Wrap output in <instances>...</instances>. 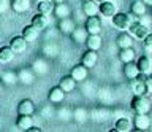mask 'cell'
<instances>
[{
	"mask_svg": "<svg viewBox=\"0 0 152 132\" xmlns=\"http://www.w3.org/2000/svg\"><path fill=\"white\" fill-rule=\"evenodd\" d=\"M133 16H135L133 13L132 15H128V13H116L113 16V24H114V27H117L121 30H127V29H130L132 22H135L133 21Z\"/></svg>",
	"mask_w": 152,
	"mask_h": 132,
	"instance_id": "obj_1",
	"label": "cell"
},
{
	"mask_svg": "<svg viewBox=\"0 0 152 132\" xmlns=\"http://www.w3.org/2000/svg\"><path fill=\"white\" fill-rule=\"evenodd\" d=\"M132 110L135 113H149L151 100L146 96H135L132 100Z\"/></svg>",
	"mask_w": 152,
	"mask_h": 132,
	"instance_id": "obj_2",
	"label": "cell"
},
{
	"mask_svg": "<svg viewBox=\"0 0 152 132\" xmlns=\"http://www.w3.org/2000/svg\"><path fill=\"white\" fill-rule=\"evenodd\" d=\"M128 30H130L132 35H135L136 38H140V40H144L146 37H147V34H149V27L144 26L140 21L132 22V26H130V29H128Z\"/></svg>",
	"mask_w": 152,
	"mask_h": 132,
	"instance_id": "obj_3",
	"label": "cell"
},
{
	"mask_svg": "<svg viewBox=\"0 0 152 132\" xmlns=\"http://www.w3.org/2000/svg\"><path fill=\"white\" fill-rule=\"evenodd\" d=\"M84 27L87 29L89 34H100V32H102V21H100V18L97 15L95 16H87Z\"/></svg>",
	"mask_w": 152,
	"mask_h": 132,
	"instance_id": "obj_4",
	"label": "cell"
},
{
	"mask_svg": "<svg viewBox=\"0 0 152 132\" xmlns=\"http://www.w3.org/2000/svg\"><path fill=\"white\" fill-rule=\"evenodd\" d=\"M132 91L135 96H146L149 92V88H147V83L142 81V80L133 78L132 80Z\"/></svg>",
	"mask_w": 152,
	"mask_h": 132,
	"instance_id": "obj_5",
	"label": "cell"
},
{
	"mask_svg": "<svg viewBox=\"0 0 152 132\" xmlns=\"http://www.w3.org/2000/svg\"><path fill=\"white\" fill-rule=\"evenodd\" d=\"M97 60H98L97 51H95V49H89V48H87V51H86L84 56H83V59H81V64H84L87 69H92V67H95Z\"/></svg>",
	"mask_w": 152,
	"mask_h": 132,
	"instance_id": "obj_6",
	"label": "cell"
},
{
	"mask_svg": "<svg viewBox=\"0 0 152 132\" xmlns=\"http://www.w3.org/2000/svg\"><path fill=\"white\" fill-rule=\"evenodd\" d=\"M135 127L140 131H147L151 127V118L147 113H136L135 116Z\"/></svg>",
	"mask_w": 152,
	"mask_h": 132,
	"instance_id": "obj_7",
	"label": "cell"
},
{
	"mask_svg": "<svg viewBox=\"0 0 152 132\" xmlns=\"http://www.w3.org/2000/svg\"><path fill=\"white\" fill-rule=\"evenodd\" d=\"M65 94H66V92H65L60 86H54V88H51V89H49L48 99H49V102H52V103H60L62 100H64Z\"/></svg>",
	"mask_w": 152,
	"mask_h": 132,
	"instance_id": "obj_8",
	"label": "cell"
},
{
	"mask_svg": "<svg viewBox=\"0 0 152 132\" xmlns=\"http://www.w3.org/2000/svg\"><path fill=\"white\" fill-rule=\"evenodd\" d=\"M87 72H89V69L86 67L84 64H81V65H75L73 69H71V77H73L76 81H84L86 78H87Z\"/></svg>",
	"mask_w": 152,
	"mask_h": 132,
	"instance_id": "obj_9",
	"label": "cell"
},
{
	"mask_svg": "<svg viewBox=\"0 0 152 132\" xmlns=\"http://www.w3.org/2000/svg\"><path fill=\"white\" fill-rule=\"evenodd\" d=\"M33 111H35V103H33L30 99L21 100V103H19V107H18L19 115H33Z\"/></svg>",
	"mask_w": 152,
	"mask_h": 132,
	"instance_id": "obj_10",
	"label": "cell"
},
{
	"mask_svg": "<svg viewBox=\"0 0 152 132\" xmlns=\"http://www.w3.org/2000/svg\"><path fill=\"white\" fill-rule=\"evenodd\" d=\"M87 37H89V32L86 27H76V29L71 32V40H73L75 43H86Z\"/></svg>",
	"mask_w": 152,
	"mask_h": 132,
	"instance_id": "obj_11",
	"label": "cell"
},
{
	"mask_svg": "<svg viewBox=\"0 0 152 132\" xmlns=\"http://www.w3.org/2000/svg\"><path fill=\"white\" fill-rule=\"evenodd\" d=\"M32 26L40 32V30H45L48 27V15H43V13H38L32 18Z\"/></svg>",
	"mask_w": 152,
	"mask_h": 132,
	"instance_id": "obj_12",
	"label": "cell"
},
{
	"mask_svg": "<svg viewBox=\"0 0 152 132\" xmlns=\"http://www.w3.org/2000/svg\"><path fill=\"white\" fill-rule=\"evenodd\" d=\"M100 11V5H97V2L94 0H84L83 2V13L87 16H95Z\"/></svg>",
	"mask_w": 152,
	"mask_h": 132,
	"instance_id": "obj_13",
	"label": "cell"
},
{
	"mask_svg": "<svg viewBox=\"0 0 152 132\" xmlns=\"http://www.w3.org/2000/svg\"><path fill=\"white\" fill-rule=\"evenodd\" d=\"M54 13L59 19H64V18H68L71 15V8L68 3L65 2H60V3H56V8H54Z\"/></svg>",
	"mask_w": 152,
	"mask_h": 132,
	"instance_id": "obj_14",
	"label": "cell"
},
{
	"mask_svg": "<svg viewBox=\"0 0 152 132\" xmlns=\"http://www.w3.org/2000/svg\"><path fill=\"white\" fill-rule=\"evenodd\" d=\"M76 80L71 77V75H65V77H62L60 78V83H59V86L64 89L65 92H71L73 91V89L76 88Z\"/></svg>",
	"mask_w": 152,
	"mask_h": 132,
	"instance_id": "obj_15",
	"label": "cell"
},
{
	"mask_svg": "<svg viewBox=\"0 0 152 132\" xmlns=\"http://www.w3.org/2000/svg\"><path fill=\"white\" fill-rule=\"evenodd\" d=\"M100 13L104 18H113L116 15V3L104 0V2H102V5H100Z\"/></svg>",
	"mask_w": 152,
	"mask_h": 132,
	"instance_id": "obj_16",
	"label": "cell"
},
{
	"mask_svg": "<svg viewBox=\"0 0 152 132\" xmlns=\"http://www.w3.org/2000/svg\"><path fill=\"white\" fill-rule=\"evenodd\" d=\"M86 46H87L89 49L98 51L102 48V37H100V34H89L87 40H86Z\"/></svg>",
	"mask_w": 152,
	"mask_h": 132,
	"instance_id": "obj_17",
	"label": "cell"
},
{
	"mask_svg": "<svg viewBox=\"0 0 152 132\" xmlns=\"http://www.w3.org/2000/svg\"><path fill=\"white\" fill-rule=\"evenodd\" d=\"M54 8H56L54 0H40V3H38V13H43V15L54 13Z\"/></svg>",
	"mask_w": 152,
	"mask_h": 132,
	"instance_id": "obj_18",
	"label": "cell"
},
{
	"mask_svg": "<svg viewBox=\"0 0 152 132\" xmlns=\"http://www.w3.org/2000/svg\"><path fill=\"white\" fill-rule=\"evenodd\" d=\"M75 29H76V26H75L73 19H70V16H68V18H64V19H60V22H59V30L62 32V34H70V35H71V32H73Z\"/></svg>",
	"mask_w": 152,
	"mask_h": 132,
	"instance_id": "obj_19",
	"label": "cell"
},
{
	"mask_svg": "<svg viewBox=\"0 0 152 132\" xmlns=\"http://www.w3.org/2000/svg\"><path fill=\"white\" fill-rule=\"evenodd\" d=\"M26 43H27V40L24 38L22 35L13 37V38L10 40V46L14 49V53H19V51H24V49H26Z\"/></svg>",
	"mask_w": 152,
	"mask_h": 132,
	"instance_id": "obj_20",
	"label": "cell"
},
{
	"mask_svg": "<svg viewBox=\"0 0 152 132\" xmlns=\"http://www.w3.org/2000/svg\"><path fill=\"white\" fill-rule=\"evenodd\" d=\"M32 2L30 0H11V8L16 13H26L30 8Z\"/></svg>",
	"mask_w": 152,
	"mask_h": 132,
	"instance_id": "obj_21",
	"label": "cell"
},
{
	"mask_svg": "<svg viewBox=\"0 0 152 132\" xmlns=\"http://www.w3.org/2000/svg\"><path fill=\"white\" fill-rule=\"evenodd\" d=\"M138 73H140V69H138V65H136L135 62H127V64H124V75H125L128 80L136 78Z\"/></svg>",
	"mask_w": 152,
	"mask_h": 132,
	"instance_id": "obj_22",
	"label": "cell"
},
{
	"mask_svg": "<svg viewBox=\"0 0 152 132\" xmlns=\"http://www.w3.org/2000/svg\"><path fill=\"white\" fill-rule=\"evenodd\" d=\"M16 126L19 127V129H22V131H27V129H30V127L33 126L32 115H19L18 121H16Z\"/></svg>",
	"mask_w": 152,
	"mask_h": 132,
	"instance_id": "obj_23",
	"label": "cell"
},
{
	"mask_svg": "<svg viewBox=\"0 0 152 132\" xmlns=\"http://www.w3.org/2000/svg\"><path fill=\"white\" fill-rule=\"evenodd\" d=\"M114 127H116V132H128V131H132V121L127 116H122L116 121Z\"/></svg>",
	"mask_w": 152,
	"mask_h": 132,
	"instance_id": "obj_24",
	"label": "cell"
},
{
	"mask_svg": "<svg viewBox=\"0 0 152 132\" xmlns=\"http://www.w3.org/2000/svg\"><path fill=\"white\" fill-rule=\"evenodd\" d=\"M135 49L132 48H122L121 49V53H119V59L122 60L124 64H127V62H133V60H135Z\"/></svg>",
	"mask_w": 152,
	"mask_h": 132,
	"instance_id": "obj_25",
	"label": "cell"
},
{
	"mask_svg": "<svg viewBox=\"0 0 152 132\" xmlns=\"http://www.w3.org/2000/svg\"><path fill=\"white\" fill-rule=\"evenodd\" d=\"M117 46L119 48H130L133 46V40H132V34H127V32H122L121 35L117 37Z\"/></svg>",
	"mask_w": 152,
	"mask_h": 132,
	"instance_id": "obj_26",
	"label": "cell"
},
{
	"mask_svg": "<svg viewBox=\"0 0 152 132\" xmlns=\"http://www.w3.org/2000/svg\"><path fill=\"white\" fill-rule=\"evenodd\" d=\"M146 10H147V5L142 0H136V2H133L132 3V13L135 16H142V15H146Z\"/></svg>",
	"mask_w": 152,
	"mask_h": 132,
	"instance_id": "obj_27",
	"label": "cell"
},
{
	"mask_svg": "<svg viewBox=\"0 0 152 132\" xmlns=\"http://www.w3.org/2000/svg\"><path fill=\"white\" fill-rule=\"evenodd\" d=\"M22 37H24L27 41H35L37 37H38V30H37L32 24H30V26H26V27L22 29Z\"/></svg>",
	"mask_w": 152,
	"mask_h": 132,
	"instance_id": "obj_28",
	"label": "cell"
},
{
	"mask_svg": "<svg viewBox=\"0 0 152 132\" xmlns=\"http://www.w3.org/2000/svg\"><path fill=\"white\" fill-rule=\"evenodd\" d=\"M14 56V49L11 46H2L0 48V62H10Z\"/></svg>",
	"mask_w": 152,
	"mask_h": 132,
	"instance_id": "obj_29",
	"label": "cell"
},
{
	"mask_svg": "<svg viewBox=\"0 0 152 132\" xmlns=\"http://www.w3.org/2000/svg\"><path fill=\"white\" fill-rule=\"evenodd\" d=\"M18 77H19V81L24 83V84H32L33 80H35L32 70H21V72L18 73Z\"/></svg>",
	"mask_w": 152,
	"mask_h": 132,
	"instance_id": "obj_30",
	"label": "cell"
},
{
	"mask_svg": "<svg viewBox=\"0 0 152 132\" xmlns=\"http://www.w3.org/2000/svg\"><path fill=\"white\" fill-rule=\"evenodd\" d=\"M136 65H138V69H140V72L147 73L151 69V59L147 58V56H141V58L136 60Z\"/></svg>",
	"mask_w": 152,
	"mask_h": 132,
	"instance_id": "obj_31",
	"label": "cell"
},
{
	"mask_svg": "<svg viewBox=\"0 0 152 132\" xmlns=\"http://www.w3.org/2000/svg\"><path fill=\"white\" fill-rule=\"evenodd\" d=\"M2 81L5 84H14L16 81H19V77H18V73H14V72H5L2 75Z\"/></svg>",
	"mask_w": 152,
	"mask_h": 132,
	"instance_id": "obj_32",
	"label": "cell"
},
{
	"mask_svg": "<svg viewBox=\"0 0 152 132\" xmlns=\"http://www.w3.org/2000/svg\"><path fill=\"white\" fill-rule=\"evenodd\" d=\"M73 118H75L78 122H84L86 119H87V110H86V108H83V107L76 108L75 113H73Z\"/></svg>",
	"mask_w": 152,
	"mask_h": 132,
	"instance_id": "obj_33",
	"label": "cell"
},
{
	"mask_svg": "<svg viewBox=\"0 0 152 132\" xmlns=\"http://www.w3.org/2000/svg\"><path fill=\"white\" fill-rule=\"evenodd\" d=\"M33 70H37L38 73H45L46 70H48V67L45 65L43 60H35V64H33Z\"/></svg>",
	"mask_w": 152,
	"mask_h": 132,
	"instance_id": "obj_34",
	"label": "cell"
},
{
	"mask_svg": "<svg viewBox=\"0 0 152 132\" xmlns=\"http://www.w3.org/2000/svg\"><path fill=\"white\" fill-rule=\"evenodd\" d=\"M11 8V0H0V13H5Z\"/></svg>",
	"mask_w": 152,
	"mask_h": 132,
	"instance_id": "obj_35",
	"label": "cell"
},
{
	"mask_svg": "<svg viewBox=\"0 0 152 132\" xmlns=\"http://www.w3.org/2000/svg\"><path fill=\"white\" fill-rule=\"evenodd\" d=\"M144 48L152 51V34H147V37L144 38Z\"/></svg>",
	"mask_w": 152,
	"mask_h": 132,
	"instance_id": "obj_36",
	"label": "cell"
},
{
	"mask_svg": "<svg viewBox=\"0 0 152 132\" xmlns=\"http://www.w3.org/2000/svg\"><path fill=\"white\" fill-rule=\"evenodd\" d=\"M146 83H147V88H149V92H152V75H149V77H147Z\"/></svg>",
	"mask_w": 152,
	"mask_h": 132,
	"instance_id": "obj_37",
	"label": "cell"
},
{
	"mask_svg": "<svg viewBox=\"0 0 152 132\" xmlns=\"http://www.w3.org/2000/svg\"><path fill=\"white\" fill-rule=\"evenodd\" d=\"M27 131H28V132H40L41 127H40V126H32L30 129H27Z\"/></svg>",
	"mask_w": 152,
	"mask_h": 132,
	"instance_id": "obj_38",
	"label": "cell"
},
{
	"mask_svg": "<svg viewBox=\"0 0 152 132\" xmlns=\"http://www.w3.org/2000/svg\"><path fill=\"white\" fill-rule=\"evenodd\" d=\"M142 2H144L147 7H152V0H142Z\"/></svg>",
	"mask_w": 152,
	"mask_h": 132,
	"instance_id": "obj_39",
	"label": "cell"
},
{
	"mask_svg": "<svg viewBox=\"0 0 152 132\" xmlns=\"http://www.w3.org/2000/svg\"><path fill=\"white\" fill-rule=\"evenodd\" d=\"M56 3H60V2H65V0H54Z\"/></svg>",
	"mask_w": 152,
	"mask_h": 132,
	"instance_id": "obj_40",
	"label": "cell"
},
{
	"mask_svg": "<svg viewBox=\"0 0 152 132\" xmlns=\"http://www.w3.org/2000/svg\"><path fill=\"white\" fill-rule=\"evenodd\" d=\"M97 2H104V0H97Z\"/></svg>",
	"mask_w": 152,
	"mask_h": 132,
	"instance_id": "obj_41",
	"label": "cell"
},
{
	"mask_svg": "<svg viewBox=\"0 0 152 132\" xmlns=\"http://www.w3.org/2000/svg\"><path fill=\"white\" fill-rule=\"evenodd\" d=\"M0 64H2V62H0ZM0 70H2V65H0Z\"/></svg>",
	"mask_w": 152,
	"mask_h": 132,
	"instance_id": "obj_42",
	"label": "cell"
}]
</instances>
